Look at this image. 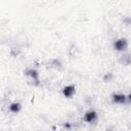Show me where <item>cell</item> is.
<instances>
[{
	"instance_id": "277c9868",
	"label": "cell",
	"mask_w": 131,
	"mask_h": 131,
	"mask_svg": "<svg viewBox=\"0 0 131 131\" xmlns=\"http://www.w3.org/2000/svg\"><path fill=\"white\" fill-rule=\"evenodd\" d=\"M97 117H98L97 113H96L95 111H93V110H90V111H88V112H86V113L84 114L83 120H84V122L90 124V123L95 122V121L97 120Z\"/></svg>"
},
{
	"instance_id": "6da1fadb",
	"label": "cell",
	"mask_w": 131,
	"mask_h": 131,
	"mask_svg": "<svg viewBox=\"0 0 131 131\" xmlns=\"http://www.w3.org/2000/svg\"><path fill=\"white\" fill-rule=\"evenodd\" d=\"M130 94L123 93H114L112 95V102L116 104H128L130 103Z\"/></svg>"
},
{
	"instance_id": "8992f818",
	"label": "cell",
	"mask_w": 131,
	"mask_h": 131,
	"mask_svg": "<svg viewBox=\"0 0 131 131\" xmlns=\"http://www.w3.org/2000/svg\"><path fill=\"white\" fill-rule=\"evenodd\" d=\"M8 110H9V112L10 113H12V114H17V113H19V111L21 110V105H20V103H18V102H11L9 105H8Z\"/></svg>"
},
{
	"instance_id": "52a82bcc",
	"label": "cell",
	"mask_w": 131,
	"mask_h": 131,
	"mask_svg": "<svg viewBox=\"0 0 131 131\" xmlns=\"http://www.w3.org/2000/svg\"><path fill=\"white\" fill-rule=\"evenodd\" d=\"M121 63H123V66H129L130 64V61H131V58H130V54L128 52L126 53H123V55L121 56Z\"/></svg>"
},
{
	"instance_id": "ba28073f",
	"label": "cell",
	"mask_w": 131,
	"mask_h": 131,
	"mask_svg": "<svg viewBox=\"0 0 131 131\" xmlns=\"http://www.w3.org/2000/svg\"><path fill=\"white\" fill-rule=\"evenodd\" d=\"M50 67L53 68V69H59V68L61 67V62H60L59 59L54 58V59L51 60V62H50Z\"/></svg>"
},
{
	"instance_id": "7a4b0ae2",
	"label": "cell",
	"mask_w": 131,
	"mask_h": 131,
	"mask_svg": "<svg viewBox=\"0 0 131 131\" xmlns=\"http://www.w3.org/2000/svg\"><path fill=\"white\" fill-rule=\"evenodd\" d=\"M25 75L28 76L30 78V80L32 81V84L35 85V86H38L40 84V79H39V73L36 69H33V68H30V69H27L25 71Z\"/></svg>"
},
{
	"instance_id": "3957f363",
	"label": "cell",
	"mask_w": 131,
	"mask_h": 131,
	"mask_svg": "<svg viewBox=\"0 0 131 131\" xmlns=\"http://www.w3.org/2000/svg\"><path fill=\"white\" fill-rule=\"evenodd\" d=\"M128 45H129V43H128L127 39H125V38L118 39L114 42V48L117 51H125L128 48Z\"/></svg>"
},
{
	"instance_id": "9c48e42d",
	"label": "cell",
	"mask_w": 131,
	"mask_h": 131,
	"mask_svg": "<svg viewBox=\"0 0 131 131\" xmlns=\"http://www.w3.org/2000/svg\"><path fill=\"white\" fill-rule=\"evenodd\" d=\"M112 79H113V75H112L111 73H107V74L104 75V77H103V81H104V82H110Z\"/></svg>"
},
{
	"instance_id": "5b68a950",
	"label": "cell",
	"mask_w": 131,
	"mask_h": 131,
	"mask_svg": "<svg viewBox=\"0 0 131 131\" xmlns=\"http://www.w3.org/2000/svg\"><path fill=\"white\" fill-rule=\"evenodd\" d=\"M75 89H76V88H75L74 85H68V86H66V87L62 89V94H63L67 98H71V97L75 94V92H76Z\"/></svg>"
}]
</instances>
